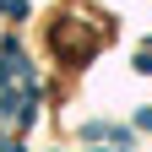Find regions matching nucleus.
<instances>
[{
  "instance_id": "obj_1",
  "label": "nucleus",
  "mask_w": 152,
  "mask_h": 152,
  "mask_svg": "<svg viewBox=\"0 0 152 152\" xmlns=\"http://www.w3.org/2000/svg\"><path fill=\"white\" fill-rule=\"evenodd\" d=\"M49 44L65 54V60H82V54L92 49V33H87V16L82 11H71V16H60V22L49 27Z\"/></svg>"
}]
</instances>
